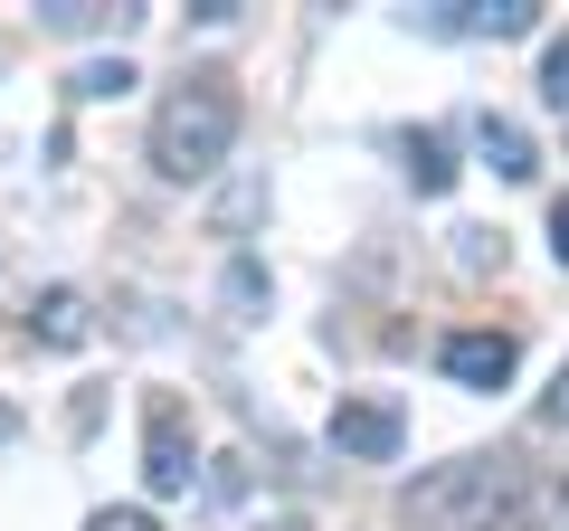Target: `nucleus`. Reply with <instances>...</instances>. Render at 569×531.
Returning <instances> with one entry per match:
<instances>
[{
  "label": "nucleus",
  "instance_id": "obj_15",
  "mask_svg": "<svg viewBox=\"0 0 569 531\" xmlns=\"http://www.w3.org/2000/svg\"><path fill=\"white\" fill-rule=\"evenodd\" d=\"M541 418H550V428H569V361H560V380H550V399H541Z\"/></svg>",
  "mask_w": 569,
  "mask_h": 531
},
{
  "label": "nucleus",
  "instance_id": "obj_6",
  "mask_svg": "<svg viewBox=\"0 0 569 531\" xmlns=\"http://www.w3.org/2000/svg\"><path fill=\"white\" fill-rule=\"evenodd\" d=\"M427 29H456V39H522V29H541V0H456V10H427Z\"/></svg>",
  "mask_w": 569,
  "mask_h": 531
},
{
  "label": "nucleus",
  "instance_id": "obj_11",
  "mask_svg": "<svg viewBox=\"0 0 569 531\" xmlns=\"http://www.w3.org/2000/svg\"><path fill=\"white\" fill-rule=\"evenodd\" d=\"M228 304H238V313H257V304H266V266H257V257L228 266Z\"/></svg>",
  "mask_w": 569,
  "mask_h": 531
},
{
  "label": "nucleus",
  "instance_id": "obj_12",
  "mask_svg": "<svg viewBox=\"0 0 569 531\" xmlns=\"http://www.w3.org/2000/svg\"><path fill=\"white\" fill-rule=\"evenodd\" d=\"M133 86V67L123 58H104V67H77V96H123Z\"/></svg>",
  "mask_w": 569,
  "mask_h": 531
},
{
  "label": "nucleus",
  "instance_id": "obj_2",
  "mask_svg": "<svg viewBox=\"0 0 569 531\" xmlns=\"http://www.w3.org/2000/svg\"><path fill=\"white\" fill-rule=\"evenodd\" d=\"M512 503H522V465L512 455H447V465H427L399 493V522L408 531H493Z\"/></svg>",
  "mask_w": 569,
  "mask_h": 531
},
{
  "label": "nucleus",
  "instance_id": "obj_13",
  "mask_svg": "<svg viewBox=\"0 0 569 531\" xmlns=\"http://www.w3.org/2000/svg\"><path fill=\"white\" fill-rule=\"evenodd\" d=\"M86 531H162L142 503H104V512H86Z\"/></svg>",
  "mask_w": 569,
  "mask_h": 531
},
{
  "label": "nucleus",
  "instance_id": "obj_5",
  "mask_svg": "<svg viewBox=\"0 0 569 531\" xmlns=\"http://www.w3.org/2000/svg\"><path fill=\"white\" fill-rule=\"evenodd\" d=\"M512 361H522L512 332H447V342H437V370H447L456 389H503Z\"/></svg>",
  "mask_w": 569,
  "mask_h": 531
},
{
  "label": "nucleus",
  "instance_id": "obj_9",
  "mask_svg": "<svg viewBox=\"0 0 569 531\" xmlns=\"http://www.w3.org/2000/svg\"><path fill=\"white\" fill-rule=\"evenodd\" d=\"M399 162H408V181H418V190H456V143H447V133H408Z\"/></svg>",
  "mask_w": 569,
  "mask_h": 531
},
{
  "label": "nucleus",
  "instance_id": "obj_14",
  "mask_svg": "<svg viewBox=\"0 0 569 531\" xmlns=\"http://www.w3.org/2000/svg\"><path fill=\"white\" fill-rule=\"evenodd\" d=\"M550 257L569 266V190H560V200H550Z\"/></svg>",
  "mask_w": 569,
  "mask_h": 531
},
{
  "label": "nucleus",
  "instance_id": "obj_16",
  "mask_svg": "<svg viewBox=\"0 0 569 531\" xmlns=\"http://www.w3.org/2000/svg\"><path fill=\"white\" fill-rule=\"evenodd\" d=\"M0 437H20V409H10V399H0Z\"/></svg>",
  "mask_w": 569,
  "mask_h": 531
},
{
  "label": "nucleus",
  "instance_id": "obj_10",
  "mask_svg": "<svg viewBox=\"0 0 569 531\" xmlns=\"http://www.w3.org/2000/svg\"><path fill=\"white\" fill-rule=\"evenodd\" d=\"M541 96H550V104L569 114V29H560L550 48H541Z\"/></svg>",
  "mask_w": 569,
  "mask_h": 531
},
{
  "label": "nucleus",
  "instance_id": "obj_8",
  "mask_svg": "<svg viewBox=\"0 0 569 531\" xmlns=\"http://www.w3.org/2000/svg\"><path fill=\"white\" fill-rule=\"evenodd\" d=\"M475 143H485V162L503 171V181H531V133L512 114H485V123H475Z\"/></svg>",
  "mask_w": 569,
  "mask_h": 531
},
{
  "label": "nucleus",
  "instance_id": "obj_7",
  "mask_svg": "<svg viewBox=\"0 0 569 531\" xmlns=\"http://www.w3.org/2000/svg\"><path fill=\"white\" fill-rule=\"evenodd\" d=\"M29 342H58V351L86 342V294H77V285H48L39 313H29Z\"/></svg>",
  "mask_w": 569,
  "mask_h": 531
},
{
  "label": "nucleus",
  "instance_id": "obj_4",
  "mask_svg": "<svg viewBox=\"0 0 569 531\" xmlns=\"http://www.w3.org/2000/svg\"><path fill=\"white\" fill-rule=\"evenodd\" d=\"M332 447L361 455V465H389V455L408 447V409L389 399V389H361V399H342V409H332Z\"/></svg>",
  "mask_w": 569,
  "mask_h": 531
},
{
  "label": "nucleus",
  "instance_id": "obj_1",
  "mask_svg": "<svg viewBox=\"0 0 569 531\" xmlns=\"http://www.w3.org/2000/svg\"><path fill=\"white\" fill-rule=\"evenodd\" d=\"M238 143V77L228 67H190L162 104H152V171L162 181H209Z\"/></svg>",
  "mask_w": 569,
  "mask_h": 531
},
{
  "label": "nucleus",
  "instance_id": "obj_3",
  "mask_svg": "<svg viewBox=\"0 0 569 531\" xmlns=\"http://www.w3.org/2000/svg\"><path fill=\"white\" fill-rule=\"evenodd\" d=\"M190 409L171 399V389H152L142 399V484L152 493H190Z\"/></svg>",
  "mask_w": 569,
  "mask_h": 531
}]
</instances>
